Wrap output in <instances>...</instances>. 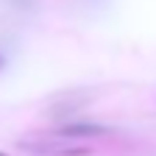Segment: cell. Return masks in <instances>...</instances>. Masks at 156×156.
Masks as SVG:
<instances>
[{"instance_id":"2","label":"cell","mask_w":156,"mask_h":156,"mask_svg":"<svg viewBox=\"0 0 156 156\" xmlns=\"http://www.w3.org/2000/svg\"><path fill=\"white\" fill-rule=\"evenodd\" d=\"M0 156H6V153H0Z\"/></svg>"},{"instance_id":"1","label":"cell","mask_w":156,"mask_h":156,"mask_svg":"<svg viewBox=\"0 0 156 156\" xmlns=\"http://www.w3.org/2000/svg\"><path fill=\"white\" fill-rule=\"evenodd\" d=\"M106 131H109L106 126H98V123H70L62 128L64 136H101Z\"/></svg>"}]
</instances>
